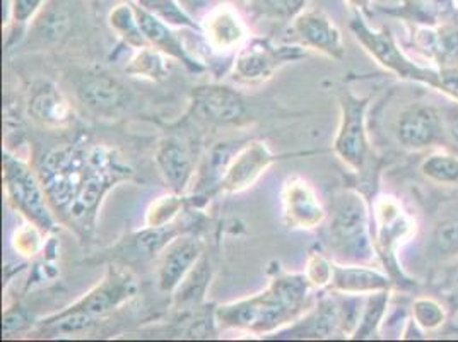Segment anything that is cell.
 <instances>
[{
    "instance_id": "obj_10",
    "label": "cell",
    "mask_w": 458,
    "mask_h": 342,
    "mask_svg": "<svg viewBox=\"0 0 458 342\" xmlns=\"http://www.w3.org/2000/svg\"><path fill=\"white\" fill-rule=\"evenodd\" d=\"M395 139L403 150L412 152L437 150L446 142L441 108L414 101L402 108L395 120Z\"/></svg>"
},
{
    "instance_id": "obj_44",
    "label": "cell",
    "mask_w": 458,
    "mask_h": 342,
    "mask_svg": "<svg viewBox=\"0 0 458 342\" xmlns=\"http://www.w3.org/2000/svg\"><path fill=\"white\" fill-rule=\"evenodd\" d=\"M182 4H183V5H187V7H193V9H197V7L202 4V0H182Z\"/></svg>"
},
{
    "instance_id": "obj_29",
    "label": "cell",
    "mask_w": 458,
    "mask_h": 342,
    "mask_svg": "<svg viewBox=\"0 0 458 342\" xmlns=\"http://www.w3.org/2000/svg\"><path fill=\"white\" fill-rule=\"evenodd\" d=\"M165 54L156 50L154 47H144L135 50L134 57L125 67L127 76L140 77L148 81H163L170 74V64Z\"/></svg>"
},
{
    "instance_id": "obj_2",
    "label": "cell",
    "mask_w": 458,
    "mask_h": 342,
    "mask_svg": "<svg viewBox=\"0 0 458 342\" xmlns=\"http://www.w3.org/2000/svg\"><path fill=\"white\" fill-rule=\"evenodd\" d=\"M313 289L305 272L281 270L264 291L219 304L214 310V323L225 330H243L253 336L277 334L311 308Z\"/></svg>"
},
{
    "instance_id": "obj_41",
    "label": "cell",
    "mask_w": 458,
    "mask_h": 342,
    "mask_svg": "<svg viewBox=\"0 0 458 342\" xmlns=\"http://www.w3.org/2000/svg\"><path fill=\"white\" fill-rule=\"evenodd\" d=\"M443 122H445V133H446V142H452L458 148V103L450 99L446 107L441 108Z\"/></svg>"
},
{
    "instance_id": "obj_17",
    "label": "cell",
    "mask_w": 458,
    "mask_h": 342,
    "mask_svg": "<svg viewBox=\"0 0 458 342\" xmlns=\"http://www.w3.org/2000/svg\"><path fill=\"white\" fill-rule=\"evenodd\" d=\"M131 2L134 5L135 16H137V21L140 24V30H142L144 37L151 47L159 50L161 54H165L166 57L183 64V67L191 74L206 73V65L199 58L193 57L191 52L185 48L183 41L173 31L170 24L156 18L153 13H149L148 9H144L134 0H131Z\"/></svg>"
},
{
    "instance_id": "obj_4",
    "label": "cell",
    "mask_w": 458,
    "mask_h": 342,
    "mask_svg": "<svg viewBox=\"0 0 458 342\" xmlns=\"http://www.w3.org/2000/svg\"><path fill=\"white\" fill-rule=\"evenodd\" d=\"M373 210L363 193L343 189L334 193L327 218V244L339 262L373 264L378 261L373 240Z\"/></svg>"
},
{
    "instance_id": "obj_40",
    "label": "cell",
    "mask_w": 458,
    "mask_h": 342,
    "mask_svg": "<svg viewBox=\"0 0 458 342\" xmlns=\"http://www.w3.org/2000/svg\"><path fill=\"white\" fill-rule=\"evenodd\" d=\"M435 90L458 103V67H441Z\"/></svg>"
},
{
    "instance_id": "obj_7",
    "label": "cell",
    "mask_w": 458,
    "mask_h": 342,
    "mask_svg": "<svg viewBox=\"0 0 458 342\" xmlns=\"http://www.w3.org/2000/svg\"><path fill=\"white\" fill-rule=\"evenodd\" d=\"M354 38L364 48V52L373 58L378 65L394 76L399 77L402 81L420 82L424 86H429L435 90L437 79H438V69L428 67L416 64L407 54L402 50L399 41L392 35L388 28H371L368 21L361 14L356 13V16L349 24Z\"/></svg>"
},
{
    "instance_id": "obj_8",
    "label": "cell",
    "mask_w": 458,
    "mask_h": 342,
    "mask_svg": "<svg viewBox=\"0 0 458 342\" xmlns=\"http://www.w3.org/2000/svg\"><path fill=\"white\" fill-rule=\"evenodd\" d=\"M371 96H356L344 91L339 99L341 120L334 139V152L349 170L364 173L371 158L368 137V108Z\"/></svg>"
},
{
    "instance_id": "obj_12",
    "label": "cell",
    "mask_w": 458,
    "mask_h": 342,
    "mask_svg": "<svg viewBox=\"0 0 458 342\" xmlns=\"http://www.w3.org/2000/svg\"><path fill=\"white\" fill-rule=\"evenodd\" d=\"M286 154L270 151L266 142L251 141L234 152L214 193H240L253 187L266 171Z\"/></svg>"
},
{
    "instance_id": "obj_22",
    "label": "cell",
    "mask_w": 458,
    "mask_h": 342,
    "mask_svg": "<svg viewBox=\"0 0 458 342\" xmlns=\"http://www.w3.org/2000/svg\"><path fill=\"white\" fill-rule=\"evenodd\" d=\"M28 114L43 127H64L74 118L69 99L52 82H41L28 101Z\"/></svg>"
},
{
    "instance_id": "obj_25",
    "label": "cell",
    "mask_w": 458,
    "mask_h": 342,
    "mask_svg": "<svg viewBox=\"0 0 458 342\" xmlns=\"http://www.w3.org/2000/svg\"><path fill=\"white\" fill-rule=\"evenodd\" d=\"M392 302V289L378 291L364 298L363 312L351 339H373L382 332L383 321Z\"/></svg>"
},
{
    "instance_id": "obj_45",
    "label": "cell",
    "mask_w": 458,
    "mask_h": 342,
    "mask_svg": "<svg viewBox=\"0 0 458 342\" xmlns=\"http://www.w3.org/2000/svg\"><path fill=\"white\" fill-rule=\"evenodd\" d=\"M454 5H455V9H458V0H454Z\"/></svg>"
},
{
    "instance_id": "obj_43",
    "label": "cell",
    "mask_w": 458,
    "mask_h": 342,
    "mask_svg": "<svg viewBox=\"0 0 458 342\" xmlns=\"http://www.w3.org/2000/svg\"><path fill=\"white\" fill-rule=\"evenodd\" d=\"M358 14H361L364 18L371 16V7H373V0H345Z\"/></svg>"
},
{
    "instance_id": "obj_30",
    "label": "cell",
    "mask_w": 458,
    "mask_h": 342,
    "mask_svg": "<svg viewBox=\"0 0 458 342\" xmlns=\"http://www.w3.org/2000/svg\"><path fill=\"white\" fill-rule=\"evenodd\" d=\"M189 197L185 193H165L154 199L146 210L144 227H165L176 221L187 208Z\"/></svg>"
},
{
    "instance_id": "obj_1",
    "label": "cell",
    "mask_w": 458,
    "mask_h": 342,
    "mask_svg": "<svg viewBox=\"0 0 458 342\" xmlns=\"http://www.w3.org/2000/svg\"><path fill=\"white\" fill-rule=\"evenodd\" d=\"M38 175L58 223L89 240L108 192L134 176L118 152L79 135L74 141L45 152Z\"/></svg>"
},
{
    "instance_id": "obj_35",
    "label": "cell",
    "mask_w": 458,
    "mask_h": 342,
    "mask_svg": "<svg viewBox=\"0 0 458 342\" xmlns=\"http://www.w3.org/2000/svg\"><path fill=\"white\" fill-rule=\"evenodd\" d=\"M383 11L414 26H438L441 21L438 11L428 0H402L399 5Z\"/></svg>"
},
{
    "instance_id": "obj_16",
    "label": "cell",
    "mask_w": 458,
    "mask_h": 342,
    "mask_svg": "<svg viewBox=\"0 0 458 342\" xmlns=\"http://www.w3.org/2000/svg\"><path fill=\"white\" fill-rule=\"evenodd\" d=\"M204 255L202 242L191 235L183 233L176 236L168 247L159 253L157 285L163 293H174V289L187 278L195 264Z\"/></svg>"
},
{
    "instance_id": "obj_11",
    "label": "cell",
    "mask_w": 458,
    "mask_h": 342,
    "mask_svg": "<svg viewBox=\"0 0 458 342\" xmlns=\"http://www.w3.org/2000/svg\"><path fill=\"white\" fill-rule=\"evenodd\" d=\"M191 118L209 125H240L249 118L245 98L225 84H202L191 96Z\"/></svg>"
},
{
    "instance_id": "obj_5",
    "label": "cell",
    "mask_w": 458,
    "mask_h": 342,
    "mask_svg": "<svg viewBox=\"0 0 458 342\" xmlns=\"http://www.w3.org/2000/svg\"><path fill=\"white\" fill-rule=\"evenodd\" d=\"M2 176L11 208L18 210L26 221L37 225L47 235L55 233L60 223L55 212L50 208L38 171L33 170L24 159L14 156L9 150H4Z\"/></svg>"
},
{
    "instance_id": "obj_19",
    "label": "cell",
    "mask_w": 458,
    "mask_h": 342,
    "mask_svg": "<svg viewBox=\"0 0 458 342\" xmlns=\"http://www.w3.org/2000/svg\"><path fill=\"white\" fill-rule=\"evenodd\" d=\"M154 161L170 192H187L195 175V161L191 150L178 137L161 139L154 152Z\"/></svg>"
},
{
    "instance_id": "obj_21",
    "label": "cell",
    "mask_w": 458,
    "mask_h": 342,
    "mask_svg": "<svg viewBox=\"0 0 458 342\" xmlns=\"http://www.w3.org/2000/svg\"><path fill=\"white\" fill-rule=\"evenodd\" d=\"M208 43L217 52L240 50L247 43V26L231 5H219L202 24Z\"/></svg>"
},
{
    "instance_id": "obj_23",
    "label": "cell",
    "mask_w": 458,
    "mask_h": 342,
    "mask_svg": "<svg viewBox=\"0 0 458 342\" xmlns=\"http://www.w3.org/2000/svg\"><path fill=\"white\" fill-rule=\"evenodd\" d=\"M183 233H191V223L182 219V216L165 227H144L127 238L122 252L135 261H148L159 255Z\"/></svg>"
},
{
    "instance_id": "obj_18",
    "label": "cell",
    "mask_w": 458,
    "mask_h": 342,
    "mask_svg": "<svg viewBox=\"0 0 458 342\" xmlns=\"http://www.w3.org/2000/svg\"><path fill=\"white\" fill-rule=\"evenodd\" d=\"M293 30L310 50L334 60H343L345 56L343 33L324 13L303 11L293 21Z\"/></svg>"
},
{
    "instance_id": "obj_28",
    "label": "cell",
    "mask_w": 458,
    "mask_h": 342,
    "mask_svg": "<svg viewBox=\"0 0 458 342\" xmlns=\"http://www.w3.org/2000/svg\"><path fill=\"white\" fill-rule=\"evenodd\" d=\"M108 24L116 33V37L122 39L125 45L132 47L134 50L149 47L148 39L140 30V24L137 21L134 5L131 0L114 5L108 14Z\"/></svg>"
},
{
    "instance_id": "obj_14",
    "label": "cell",
    "mask_w": 458,
    "mask_h": 342,
    "mask_svg": "<svg viewBox=\"0 0 458 342\" xmlns=\"http://www.w3.org/2000/svg\"><path fill=\"white\" fill-rule=\"evenodd\" d=\"M344 334L341 300L335 291H330L317 304H313L303 317L286 329L279 330L276 339H332Z\"/></svg>"
},
{
    "instance_id": "obj_31",
    "label": "cell",
    "mask_w": 458,
    "mask_h": 342,
    "mask_svg": "<svg viewBox=\"0 0 458 342\" xmlns=\"http://www.w3.org/2000/svg\"><path fill=\"white\" fill-rule=\"evenodd\" d=\"M156 18L165 21L172 28H189L193 31L202 33V26L197 24L191 14L183 9L182 0H134Z\"/></svg>"
},
{
    "instance_id": "obj_32",
    "label": "cell",
    "mask_w": 458,
    "mask_h": 342,
    "mask_svg": "<svg viewBox=\"0 0 458 342\" xmlns=\"http://www.w3.org/2000/svg\"><path fill=\"white\" fill-rule=\"evenodd\" d=\"M411 319L426 334L441 329L448 321L445 304L431 296H418L411 304Z\"/></svg>"
},
{
    "instance_id": "obj_38",
    "label": "cell",
    "mask_w": 458,
    "mask_h": 342,
    "mask_svg": "<svg viewBox=\"0 0 458 342\" xmlns=\"http://www.w3.org/2000/svg\"><path fill=\"white\" fill-rule=\"evenodd\" d=\"M45 236H48L45 231H41L37 225L26 221L22 227L14 231L13 248L20 253L21 257L31 259L38 255L45 247Z\"/></svg>"
},
{
    "instance_id": "obj_24",
    "label": "cell",
    "mask_w": 458,
    "mask_h": 342,
    "mask_svg": "<svg viewBox=\"0 0 458 342\" xmlns=\"http://www.w3.org/2000/svg\"><path fill=\"white\" fill-rule=\"evenodd\" d=\"M72 22L71 0H47L33 21V35L41 41H58ZM30 31V33H31Z\"/></svg>"
},
{
    "instance_id": "obj_39",
    "label": "cell",
    "mask_w": 458,
    "mask_h": 342,
    "mask_svg": "<svg viewBox=\"0 0 458 342\" xmlns=\"http://www.w3.org/2000/svg\"><path fill=\"white\" fill-rule=\"evenodd\" d=\"M308 0H260V9L272 20L287 22L294 21L305 11Z\"/></svg>"
},
{
    "instance_id": "obj_26",
    "label": "cell",
    "mask_w": 458,
    "mask_h": 342,
    "mask_svg": "<svg viewBox=\"0 0 458 342\" xmlns=\"http://www.w3.org/2000/svg\"><path fill=\"white\" fill-rule=\"evenodd\" d=\"M210 283V264L206 255L195 264L187 278L174 289V304L176 308H197L206 296Z\"/></svg>"
},
{
    "instance_id": "obj_33",
    "label": "cell",
    "mask_w": 458,
    "mask_h": 342,
    "mask_svg": "<svg viewBox=\"0 0 458 342\" xmlns=\"http://www.w3.org/2000/svg\"><path fill=\"white\" fill-rule=\"evenodd\" d=\"M429 250L438 261H452L458 257V216L439 221L431 233Z\"/></svg>"
},
{
    "instance_id": "obj_6",
    "label": "cell",
    "mask_w": 458,
    "mask_h": 342,
    "mask_svg": "<svg viewBox=\"0 0 458 342\" xmlns=\"http://www.w3.org/2000/svg\"><path fill=\"white\" fill-rule=\"evenodd\" d=\"M373 240L378 262L390 274L394 283L409 285L399 264V248L416 235V219L394 195H378L373 202Z\"/></svg>"
},
{
    "instance_id": "obj_36",
    "label": "cell",
    "mask_w": 458,
    "mask_h": 342,
    "mask_svg": "<svg viewBox=\"0 0 458 342\" xmlns=\"http://www.w3.org/2000/svg\"><path fill=\"white\" fill-rule=\"evenodd\" d=\"M334 274V259L311 248L306 257L305 276L315 289H328Z\"/></svg>"
},
{
    "instance_id": "obj_15",
    "label": "cell",
    "mask_w": 458,
    "mask_h": 342,
    "mask_svg": "<svg viewBox=\"0 0 458 342\" xmlns=\"http://www.w3.org/2000/svg\"><path fill=\"white\" fill-rule=\"evenodd\" d=\"M77 99L101 116H114L122 112L129 99V90L114 76L105 73H84L76 79Z\"/></svg>"
},
{
    "instance_id": "obj_27",
    "label": "cell",
    "mask_w": 458,
    "mask_h": 342,
    "mask_svg": "<svg viewBox=\"0 0 458 342\" xmlns=\"http://www.w3.org/2000/svg\"><path fill=\"white\" fill-rule=\"evenodd\" d=\"M422 176L437 185H458V154L446 150H433L420 161Z\"/></svg>"
},
{
    "instance_id": "obj_13",
    "label": "cell",
    "mask_w": 458,
    "mask_h": 342,
    "mask_svg": "<svg viewBox=\"0 0 458 342\" xmlns=\"http://www.w3.org/2000/svg\"><path fill=\"white\" fill-rule=\"evenodd\" d=\"M281 206L283 221L289 229L311 231L320 228L328 218L318 192L300 175L286 178L281 191Z\"/></svg>"
},
{
    "instance_id": "obj_9",
    "label": "cell",
    "mask_w": 458,
    "mask_h": 342,
    "mask_svg": "<svg viewBox=\"0 0 458 342\" xmlns=\"http://www.w3.org/2000/svg\"><path fill=\"white\" fill-rule=\"evenodd\" d=\"M308 56L301 45H276L270 39L253 38L247 41L236 54L233 74L242 82H264L291 62Z\"/></svg>"
},
{
    "instance_id": "obj_3",
    "label": "cell",
    "mask_w": 458,
    "mask_h": 342,
    "mask_svg": "<svg viewBox=\"0 0 458 342\" xmlns=\"http://www.w3.org/2000/svg\"><path fill=\"white\" fill-rule=\"evenodd\" d=\"M137 293L139 281L129 266L110 264L103 279L77 302L39 321L35 334L41 338H72L89 332L99 321L134 300Z\"/></svg>"
},
{
    "instance_id": "obj_37",
    "label": "cell",
    "mask_w": 458,
    "mask_h": 342,
    "mask_svg": "<svg viewBox=\"0 0 458 342\" xmlns=\"http://www.w3.org/2000/svg\"><path fill=\"white\" fill-rule=\"evenodd\" d=\"M437 69L458 67V26L450 22L438 24V48H437Z\"/></svg>"
},
{
    "instance_id": "obj_20",
    "label": "cell",
    "mask_w": 458,
    "mask_h": 342,
    "mask_svg": "<svg viewBox=\"0 0 458 342\" xmlns=\"http://www.w3.org/2000/svg\"><path fill=\"white\" fill-rule=\"evenodd\" d=\"M394 279L386 270L373 264H347L334 259V274L328 291L343 295L368 296L378 291L394 289Z\"/></svg>"
},
{
    "instance_id": "obj_42",
    "label": "cell",
    "mask_w": 458,
    "mask_h": 342,
    "mask_svg": "<svg viewBox=\"0 0 458 342\" xmlns=\"http://www.w3.org/2000/svg\"><path fill=\"white\" fill-rule=\"evenodd\" d=\"M28 325V315L24 312V308L16 306V308H7L4 313V338H9L11 334H14L16 330H21L22 327Z\"/></svg>"
},
{
    "instance_id": "obj_34",
    "label": "cell",
    "mask_w": 458,
    "mask_h": 342,
    "mask_svg": "<svg viewBox=\"0 0 458 342\" xmlns=\"http://www.w3.org/2000/svg\"><path fill=\"white\" fill-rule=\"evenodd\" d=\"M47 0H11L9 4V24H11V35L7 39V50L13 48L14 43L20 41L24 35L30 22H33L38 16L41 7Z\"/></svg>"
}]
</instances>
